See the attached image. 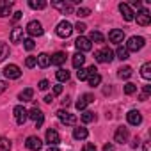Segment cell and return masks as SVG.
I'll use <instances>...</instances> for the list:
<instances>
[{"label": "cell", "mask_w": 151, "mask_h": 151, "mask_svg": "<svg viewBox=\"0 0 151 151\" xmlns=\"http://www.w3.org/2000/svg\"><path fill=\"white\" fill-rule=\"evenodd\" d=\"M103 151H114V144H110V142L105 144V146H103Z\"/></svg>", "instance_id": "obj_46"}, {"label": "cell", "mask_w": 151, "mask_h": 151, "mask_svg": "<svg viewBox=\"0 0 151 151\" xmlns=\"http://www.w3.org/2000/svg\"><path fill=\"white\" fill-rule=\"evenodd\" d=\"M123 39H124V32H123L121 29H114V30H110V32H109V41H110V43L121 45V43H123Z\"/></svg>", "instance_id": "obj_15"}, {"label": "cell", "mask_w": 151, "mask_h": 151, "mask_svg": "<svg viewBox=\"0 0 151 151\" xmlns=\"http://www.w3.org/2000/svg\"><path fill=\"white\" fill-rule=\"evenodd\" d=\"M6 57H9V46L0 41V62L6 60Z\"/></svg>", "instance_id": "obj_34"}, {"label": "cell", "mask_w": 151, "mask_h": 151, "mask_svg": "<svg viewBox=\"0 0 151 151\" xmlns=\"http://www.w3.org/2000/svg\"><path fill=\"white\" fill-rule=\"evenodd\" d=\"M126 119H128V123H130L132 126H139V124L142 123V114H140L139 110H130V112L126 114Z\"/></svg>", "instance_id": "obj_16"}, {"label": "cell", "mask_w": 151, "mask_h": 151, "mask_svg": "<svg viewBox=\"0 0 151 151\" xmlns=\"http://www.w3.org/2000/svg\"><path fill=\"white\" fill-rule=\"evenodd\" d=\"M52 7L60 11L62 14H71L73 13V4H71V0L69 2H66V0H62V2H52Z\"/></svg>", "instance_id": "obj_8"}, {"label": "cell", "mask_w": 151, "mask_h": 151, "mask_svg": "<svg viewBox=\"0 0 151 151\" xmlns=\"http://www.w3.org/2000/svg\"><path fill=\"white\" fill-rule=\"evenodd\" d=\"M57 117H59V121L62 124H68V126H75V124H77V117H75L73 114H69L68 110H64V109L57 110Z\"/></svg>", "instance_id": "obj_5"}, {"label": "cell", "mask_w": 151, "mask_h": 151, "mask_svg": "<svg viewBox=\"0 0 151 151\" xmlns=\"http://www.w3.org/2000/svg\"><path fill=\"white\" fill-rule=\"evenodd\" d=\"M75 14H77L78 18H86V16L91 14V9H89V7H78L77 11H75Z\"/></svg>", "instance_id": "obj_37"}, {"label": "cell", "mask_w": 151, "mask_h": 151, "mask_svg": "<svg viewBox=\"0 0 151 151\" xmlns=\"http://www.w3.org/2000/svg\"><path fill=\"white\" fill-rule=\"evenodd\" d=\"M93 101H94V96L89 94V93H86V94L77 101V110H86V107H87L89 103H93Z\"/></svg>", "instance_id": "obj_17"}, {"label": "cell", "mask_w": 151, "mask_h": 151, "mask_svg": "<svg viewBox=\"0 0 151 151\" xmlns=\"http://www.w3.org/2000/svg\"><path fill=\"white\" fill-rule=\"evenodd\" d=\"M7 89V82H4V80H0V94H2L4 91Z\"/></svg>", "instance_id": "obj_45"}, {"label": "cell", "mask_w": 151, "mask_h": 151, "mask_svg": "<svg viewBox=\"0 0 151 151\" xmlns=\"http://www.w3.org/2000/svg\"><path fill=\"white\" fill-rule=\"evenodd\" d=\"M13 114H14V119H16L18 124H25L27 119H29V110L23 105H16L14 110H13Z\"/></svg>", "instance_id": "obj_6"}, {"label": "cell", "mask_w": 151, "mask_h": 151, "mask_svg": "<svg viewBox=\"0 0 151 151\" xmlns=\"http://www.w3.org/2000/svg\"><path fill=\"white\" fill-rule=\"evenodd\" d=\"M132 6H133V7H137V9H139V11H140V9H142V2H139V0H135V2H133V4H132Z\"/></svg>", "instance_id": "obj_49"}, {"label": "cell", "mask_w": 151, "mask_h": 151, "mask_svg": "<svg viewBox=\"0 0 151 151\" xmlns=\"http://www.w3.org/2000/svg\"><path fill=\"white\" fill-rule=\"evenodd\" d=\"M84 151H98V149H96L94 144H86V146H84Z\"/></svg>", "instance_id": "obj_43"}, {"label": "cell", "mask_w": 151, "mask_h": 151, "mask_svg": "<svg viewBox=\"0 0 151 151\" xmlns=\"http://www.w3.org/2000/svg\"><path fill=\"white\" fill-rule=\"evenodd\" d=\"M25 146H27V149H30V151H39V149L43 147V140H41L39 137H36V135H30V137H27Z\"/></svg>", "instance_id": "obj_11"}, {"label": "cell", "mask_w": 151, "mask_h": 151, "mask_svg": "<svg viewBox=\"0 0 151 151\" xmlns=\"http://www.w3.org/2000/svg\"><path fill=\"white\" fill-rule=\"evenodd\" d=\"M142 149H144V151H149V142H144V146H142Z\"/></svg>", "instance_id": "obj_53"}, {"label": "cell", "mask_w": 151, "mask_h": 151, "mask_svg": "<svg viewBox=\"0 0 151 151\" xmlns=\"http://www.w3.org/2000/svg\"><path fill=\"white\" fill-rule=\"evenodd\" d=\"M75 46H77V50L80 52V53H84V52H89L91 48H93V43L87 39V37H84V36H80L77 41H75Z\"/></svg>", "instance_id": "obj_13"}, {"label": "cell", "mask_w": 151, "mask_h": 151, "mask_svg": "<svg viewBox=\"0 0 151 151\" xmlns=\"http://www.w3.org/2000/svg\"><path fill=\"white\" fill-rule=\"evenodd\" d=\"M135 91H137V86H135V84L128 82V84L124 86V94H133Z\"/></svg>", "instance_id": "obj_39"}, {"label": "cell", "mask_w": 151, "mask_h": 151, "mask_svg": "<svg viewBox=\"0 0 151 151\" xmlns=\"http://www.w3.org/2000/svg\"><path fill=\"white\" fill-rule=\"evenodd\" d=\"M133 20H137V23H139V25L147 27V25L151 23V14H149V11H147V9H140Z\"/></svg>", "instance_id": "obj_12"}, {"label": "cell", "mask_w": 151, "mask_h": 151, "mask_svg": "<svg viewBox=\"0 0 151 151\" xmlns=\"http://www.w3.org/2000/svg\"><path fill=\"white\" fill-rule=\"evenodd\" d=\"M4 75H6L7 80H18L22 77V69L16 64H7L6 69H4Z\"/></svg>", "instance_id": "obj_7"}, {"label": "cell", "mask_w": 151, "mask_h": 151, "mask_svg": "<svg viewBox=\"0 0 151 151\" xmlns=\"http://www.w3.org/2000/svg\"><path fill=\"white\" fill-rule=\"evenodd\" d=\"M144 93L149 94V93H151V86H144Z\"/></svg>", "instance_id": "obj_52"}, {"label": "cell", "mask_w": 151, "mask_h": 151, "mask_svg": "<svg viewBox=\"0 0 151 151\" xmlns=\"http://www.w3.org/2000/svg\"><path fill=\"white\" fill-rule=\"evenodd\" d=\"M20 18H22V13H20V11H16V13H14V16H13V20H14V22H18Z\"/></svg>", "instance_id": "obj_50"}, {"label": "cell", "mask_w": 151, "mask_h": 151, "mask_svg": "<svg viewBox=\"0 0 151 151\" xmlns=\"http://www.w3.org/2000/svg\"><path fill=\"white\" fill-rule=\"evenodd\" d=\"M13 6H14L13 2H7V0H4V2L0 4V18L9 16V14H11V7H13Z\"/></svg>", "instance_id": "obj_21"}, {"label": "cell", "mask_w": 151, "mask_h": 151, "mask_svg": "<svg viewBox=\"0 0 151 151\" xmlns=\"http://www.w3.org/2000/svg\"><path fill=\"white\" fill-rule=\"evenodd\" d=\"M64 62H66V53L64 52H55L50 57V64H53V66H62Z\"/></svg>", "instance_id": "obj_19"}, {"label": "cell", "mask_w": 151, "mask_h": 151, "mask_svg": "<svg viewBox=\"0 0 151 151\" xmlns=\"http://www.w3.org/2000/svg\"><path fill=\"white\" fill-rule=\"evenodd\" d=\"M23 41V29L22 27H14L11 32V43H22Z\"/></svg>", "instance_id": "obj_20"}, {"label": "cell", "mask_w": 151, "mask_h": 151, "mask_svg": "<svg viewBox=\"0 0 151 151\" xmlns=\"http://www.w3.org/2000/svg\"><path fill=\"white\" fill-rule=\"evenodd\" d=\"M94 59L96 62H101V64H110L114 60V52L110 48H101L94 53Z\"/></svg>", "instance_id": "obj_2"}, {"label": "cell", "mask_w": 151, "mask_h": 151, "mask_svg": "<svg viewBox=\"0 0 151 151\" xmlns=\"http://www.w3.org/2000/svg\"><path fill=\"white\" fill-rule=\"evenodd\" d=\"M25 30H27V32H29V36H32V37H39V36H43V34H45V29H43L41 22H37V20L29 22V23H27V27H25Z\"/></svg>", "instance_id": "obj_3"}, {"label": "cell", "mask_w": 151, "mask_h": 151, "mask_svg": "<svg viewBox=\"0 0 151 151\" xmlns=\"http://www.w3.org/2000/svg\"><path fill=\"white\" fill-rule=\"evenodd\" d=\"M86 29H87V27H86V23H82V22H78L77 25H75V27H73V30H77L78 34H82V32H86Z\"/></svg>", "instance_id": "obj_40"}, {"label": "cell", "mask_w": 151, "mask_h": 151, "mask_svg": "<svg viewBox=\"0 0 151 151\" xmlns=\"http://www.w3.org/2000/svg\"><path fill=\"white\" fill-rule=\"evenodd\" d=\"M29 6H30L32 9H45L48 4L45 2V0H29Z\"/></svg>", "instance_id": "obj_32"}, {"label": "cell", "mask_w": 151, "mask_h": 151, "mask_svg": "<svg viewBox=\"0 0 151 151\" xmlns=\"http://www.w3.org/2000/svg\"><path fill=\"white\" fill-rule=\"evenodd\" d=\"M77 78L78 80H87L89 78V68H80L77 71Z\"/></svg>", "instance_id": "obj_36"}, {"label": "cell", "mask_w": 151, "mask_h": 151, "mask_svg": "<svg viewBox=\"0 0 151 151\" xmlns=\"http://www.w3.org/2000/svg\"><path fill=\"white\" fill-rule=\"evenodd\" d=\"M55 77H57V80H59V82H68V80H69V71L60 68V69L55 73Z\"/></svg>", "instance_id": "obj_30"}, {"label": "cell", "mask_w": 151, "mask_h": 151, "mask_svg": "<svg viewBox=\"0 0 151 151\" xmlns=\"http://www.w3.org/2000/svg\"><path fill=\"white\" fill-rule=\"evenodd\" d=\"M55 32H57V36H59V37L66 39V37H69V36L73 34V25H71L68 20H62V22L55 27Z\"/></svg>", "instance_id": "obj_4"}, {"label": "cell", "mask_w": 151, "mask_h": 151, "mask_svg": "<svg viewBox=\"0 0 151 151\" xmlns=\"http://www.w3.org/2000/svg\"><path fill=\"white\" fill-rule=\"evenodd\" d=\"M147 96H149V94H146V93H140V94H139V101H146V100H147Z\"/></svg>", "instance_id": "obj_47"}, {"label": "cell", "mask_w": 151, "mask_h": 151, "mask_svg": "<svg viewBox=\"0 0 151 151\" xmlns=\"http://www.w3.org/2000/svg\"><path fill=\"white\" fill-rule=\"evenodd\" d=\"M128 137H130L128 128H126V126H119V128L116 130V133H114V142H117V144H124V142L128 140Z\"/></svg>", "instance_id": "obj_10"}, {"label": "cell", "mask_w": 151, "mask_h": 151, "mask_svg": "<svg viewBox=\"0 0 151 151\" xmlns=\"http://www.w3.org/2000/svg\"><path fill=\"white\" fill-rule=\"evenodd\" d=\"M46 142H48L50 146H57V144L60 142V135H59V132L53 130V128H50V130L46 132Z\"/></svg>", "instance_id": "obj_18"}, {"label": "cell", "mask_w": 151, "mask_h": 151, "mask_svg": "<svg viewBox=\"0 0 151 151\" xmlns=\"http://www.w3.org/2000/svg\"><path fill=\"white\" fill-rule=\"evenodd\" d=\"M29 117L36 123V128H41V124H43V121H45V114L41 112V109L34 107L32 110H29Z\"/></svg>", "instance_id": "obj_9"}, {"label": "cell", "mask_w": 151, "mask_h": 151, "mask_svg": "<svg viewBox=\"0 0 151 151\" xmlns=\"http://www.w3.org/2000/svg\"><path fill=\"white\" fill-rule=\"evenodd\" d=\"M82 121L87 124V123H93V121H96V114L94 112H91V110H84V114H82Z\"/></svg>", "instance_id": "obj_31"}, {"label": "cell", "mask_w": 151, "mask_h": 151, "mask_svg": "<svg viewBox=\"0 0 151 151\" xmlns=\"http://www.w3.org/2000/svg\"><path fill=\"white\" fill-rule=\"evenodd\" d=\"M60 93H62V86H55L53 87V96H59Z\"/></svg>", "instance_id": "obj_44"}, {"label": "cell", "mask_w": 151, "mask_h": 151, "mask_svg": "<svg viewBox=\"0 0 151 151\" xmlns=\"http://www.w3.org/2000/svg\"><path fill=\"white\" fill-rule=\"evenodd\" d=\"M32 98H34V89H30V87L23 89V91L18 94V100H22L23 103H25V101H32Z\"/></svg>", "instance_id": "obj_23"}, {"label": "cell", "mask_w": 151, "mask_h": 151, "mask_svg": "<svg viewBox=\"0 0 151 151\" xmlns=\"http://www.w3.org/2000/svg\"><path fill=\"white\" fill-rule=\"evenodd\" d=\"M22 43H23V48L29 50V52H32V50L36 48V43H34V39H30V37H29V39H23Z\"/></svg>", "instance_id": "obj_38"}, {"label": "cell", "mask_w": 151, "mask_h": 151, "mask_svg": "<svg viewBox=\"0 0 151 151\" xmlns=\"http://www.w3.org/2000/svg\"><path fill=\"white\" fill-rule=\"evenodd\" d=\"M132 146H133V147H137V146H139V139H133V142H132Z\"/></svg>", "instance_id": "obj_54"}, {"label": "cell", "mask_w": 151, "mask_h": 151, "mask_svg": "<svg viewBox=\"0 0 151 151\" xmlns=\"http://www.w3.org/2000/svg\"><path fill=\"white\" fill-rule=\"evenodd\" d=\"M0 151H11V140L6 137H0Z\"/></svg>", "instance_id": "obj_35"}, {"label": "cell", "mask_w": 151, "mask_h": 151, "mask_svg": "<svg viewBox=\"0 0 151 151\" xmlns=\"http://www.w3.org/2000/svg\"><path fill=\"white\" fill-rule=\"evenodd\" d=\"M36 60H37V66L39 68H48L50 66V55L48 53H39L36 57Z\"/></svg>", "instance_id": "obj_26"}, {"label": "cell", "mask_w": 151, "mask_h": 151, "mask_svg": "<svg viewBox=\"0 0 151 151\" xmlns=\"http://www.w3.org/2000/svg\"><path fill=\"white\" fill-rule=\"evenodd\" d=\"M119 11H121V14H123L124 22H133V18H135V13L132 11V7H130L128 4L121 2V4H119Z\"/></svg>", "instance_id": "obj_14"}, {"label": "cell", "mask_w": 151, "mask_h": 151, "mask_svg": "<svg viewBox=\"0 0 151 151\" xmlns=\"http://www.w3.org/2000/svg\"><path fill=\"white\" fill-rule=\"evenodd\" d=\"M87 82H89L91 87H98V86L101 84V75H100V73H89Z\"/></svg>", "instance_id": "obj_25"}, {"label": "cell", "mask_w": 151, "mask_h": 151, "mask_svg": "<svg viewBox=\"0 0 151 151\" xmlns=\"http://www.w3.org/2000/svg\"><path fill=\"white\" fill-rule=\"evenodd\" d=\"M87 39H89L91 43H103V41H105L103 34H101V32H98V30H93V32H91V36H89Z\"/></svg>", "instance_id": "obj_29"}, {"label": "cell", "mask_w": 151, "mask_h": 151, "mask_svg": "<svg viewBox=\"0 0 151 151\" xmlns=\"http://www.w3.org/2000/svg\"><path fill=\"white\" fill-rule=\"evenodd\" d=\"M140 77L144 80H149L151 78V62H144L142 68H140Z\"/></svg>", "instance_id": "obj_28"}, {"label": "cell", "mask_w": 151, "mask_h": 151, "mask_svg": "<svg viewBox=\"0 0 151 151\" xmlns=\"http://www.w3.org/2000/svg\"><path fill=\"white\" fill-rule=\"evenodd\" d=\"M36 64H37L36 57H27V59H25V66H27V68H34Z\"/></svg>", "instance_id": "obj_41"}, {"label": "cell", "mask_w": 151, "mask_h": 151, "mask_svg": "<svg viewBox=\"0 0 151 151\" xmlns=\"http://www.w3.org/2000/svg\"><path fill=\"white\" fill-rule=\"evenodd\" d=\"M132 73H133V69H132L130 66H124V68L117 69V77H119L121 80H128V78L132 77Z\"/></svg>", "instance_id": "obj_24"}, {"label": "cell", "mask_w": 151, "mask_h": 151, "mask_svg": "<svg viewBox=\"0 0 151 151\" xmlns=\"http://www.w3.org/2000/svg\"><path fill=\"white\" fill-rule=\"evenodd\" d=\"M53 101V94H46L45 96V103H52Z\"/></svg>", "instance_id": "obj_48"}, {"label": "cell", "mask_w": 151, "mask_h": 151, "mask_svg": "<svg viewBox=\"0 0 151 151\" xmlns=\"http://www.w3.org/2000/svg\"><path fill=\"white\" fill-rule=\"evenodd\" d=\"M48 151H59V147H57V146H50Z\"/></svg>", "instance_id": "obj_55"}, {"label": "cell", "mask_w": 151, "mask_h": 151, "mask_svg": "<svg viewBox=\"0 0 151 151\" xmlns=\"http://www.w3.org/2000/svg\"><path fill=\"white\" fill-rule=\"evenodd\" d=\"M87 135H89V132L84 126H78V128L73 130V137L77 139V140H84V139H87Z\"/></svg>", "instance_id": "obj_22"}, {"label": "cell", "mask_w": 151, "mask_h": 151, "mask_svg": "<svg viewBox=\"0 0 151 151\" xmlns=\"http://www.w3.org/2000/svg\"><path fill=\"white\" fill-rule=\"evenodd\" d=\"M69 103H71V101H69V98H66V100H62V107H69Z\"/></svg>", "instance_id": "obj_51"}, {"label": "cell", "mask_w": 151, "mask_h": 151, "mask_svg": "<svg viewBox=\"0 0 151 151\" xmlns=\"http://www.w3.org/2000/svg\"><path fill=\"white\" fill-rule=\"evenodd\" d=\"M116 55H117V59H121V60H126V59L130 57V52H128L124 46H119V48L116 50Z\"/></svg>", "instance_id": "obj_33"}, {"label": "cell", "mask_w": 151, "mask_h": 151, "mask_svg": "<svg viewBox=\"0 0 151 151\" xmlns=\"http://www.w3.org/2000/svg\"><path fill=\"white\" fill-rule=\"evenodd\" d=\"M144 45H146V39L142 37V36H132L130 39H128V43H126V50L128 52H139V50H142L144 48Z\"/></svg>", "instance_id": "obj_1"}, {"label": "cell", "mask_w": 151, "mask_h": 151, "mask_svg": "<svg viewBox=\"0 0 151 151\" xmlns=\"http://www.w3.org/2000/svg\"><path fill=\"white\" fill-rule=\"evenodd\" d=\"M71 62H73V66H75V68H78V69H80V68L84 66V62H86V57H84V53L77 52V53L73 55V60H71Z\"/></svg>", "instance_id": "obj_27"}, {"label": "cell", "mask_w": 151, "mask_h": 151, "mask_svg": "<svg viewBox=\"0 0 151 151\" xmlns=\"http://www.w3.org/2000/svg\"><path fill=\"white\" fill-rule=\"evenodd\" d=\"M37 87H39L41 91H46V89L50 87V82H48V80H41V82L37 84Z\"/></svg>", "instance_id": "obj_42"}]
</instances>
